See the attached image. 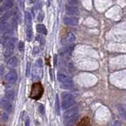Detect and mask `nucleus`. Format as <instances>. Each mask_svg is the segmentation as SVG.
<instances>
[{
	"label": "nucleus",
	"instance_id": "c9c22d12",
	"mask_svg": "<svg viewBox=\"0 0 126 126\" xmlns=\"http://www.w3.org/2000/svg\"><path fill=\"white\" fill-rule=\"evenodd\" d=\"M29 2H33V0H29Z\"/></svg>",
	"mask_w": 126,
	"mask_h": 126
},
{
	"label": "nucleus",
	"instance_id": "423d86ee",
	"mask_svg": "<svg viewBox=\"0 0 126 126\" xmlns=\"http://www.w3.org/2000/svg\"><path fill=\"white\" fill-rule=\"evenodd\" d=\"M57 78H58V81L60 82L61 84H66V83L72 82V80H71V77L64 73L59 72L58 73V75H57Z\"/></svg>",
	"mask_w": 126,
	"mask_h": 126
},
{
	"label": "nucleus",
	"instance_id": "412c9836",
	"mask_svg": "<svg viewBox=\"0 0 126 126\" xmlns=\"http://www.w3.org/2000/svg\"><path fill=\"white\" fill-rule=\"evenodd\" d=\"M1 30L2 32H7L10 30V25L7 22L3 21L1 24Z\"/></svg>",
	"mask_w": 126,
	"mask_h": 126
},
{
	"label": "nucleus",
	"instance_id": "f257e3e1",
	"mask_svg": "<svg viewBox=\"0 0 126 126\" xmlns=\"http://www.w3.org/2000/svg\"><path fill=\"white\" fill-rule=\"evenodd\" d=\"M78 108L76 107L67 109L64 113V126H73L78 119Z\"/></svg>",
	"mask_w": 126,
	"mask_h": 126
},
{
	"label": "nucleus",
	"instance_id": "2eb2a0df",
	"mask_svg": "<svg viewBox=\"0 0 126 126\" xmlns=\"http://www.w3.org/2000/svg\"><path fill=\"white\" fill-rule=\"evenodd\" d=\"M117 110H118L119 115L121 117V119H123L124 121H126V110H125V108H123L121 106H118L117 107Z\"/></svg>",
	"mask_w": 126,
	"mask_h": 126
},
{
	"label": "nucleus",
	"instance_id": "72a5a7b5",
	"mask_svg": "<svg viewBox=\"0 0 126 126\" xmlns=\"http://www.w3.org/2000/svg\"><path fill=\"white\" fill-rule=\"evenodd\" d=\"M30 119L27 118L26 121H25V126H30Z\"/></svg>",
	"mask_w": 126,
	"mask_h": 126
},
{
	"label": "nucleus",
	"instance_id": "ddd939ff",
	"mask_svg": "<svg viewBox=\"0 0 126 126\" xmlns=\"http://www.w3.org/2000/svg\"><path fill=\"white\" fill-rule=\"evenodd\" d=\"M17 41V39L15 38H12L10 39L9 42L7 43V50H10V51H13L14 49V46H15V43Z\"/></svg>",
	"mask_w": 126,
	"mask_h": 126
},
{
	"label": "nucleus",
	"instance_id": "20e7f679",
	"mask_svg": "<svg viewBox=\"0 0 126 126\" xmlns=\"http://www.w3.org/2000/svg\"><path fill=\"white\" fill-rule=\"evenodd\" d=\"M18 80V74L14 69H10L9 72L5 76V81L10 83V84H14Z\"/></svg>",
	"mask_w": 126,
	"mask_h": 126
},
{
	"label": "nucleus",
	"instance_id": "393cba45",
	"mask_svg": "<svg viewBox=\"0 0 126 126\" xmlns=\"http://www.w3.org/2000/svg\"><path fill=\"white\" fill-rule=\"evenodd\" d=\"M35 65L40 68H43V60L41 58H38L35 62Z\"/></svg>",
	"mask_w": 126,
	"mask_h": 126
},
{
	"label": "nucleus",
	"instance_id": "b1692460",
	"mask_svg": "<svg viewBox=\"0 0 126 126\" xmlns=\"http://www.w3.org/2000/svg\"><path fill=\"white\" fill-rule=\"evenodd\" d=\"M9 40H10V39H9V35H8L7 33L5 34V35L2 37V40H1L2 41V45H5L6 44H7V43L9 42Z\"/></svg>",
	"mask_w": 126,
	"mask_h": 126
},
{
	"label": "nucleus",
	"instance_id": "6ab92c4d",
	"mask_svg": "<svg viewBox=\"0 0 126 126\" xmlns=\"http://www.w3.org/2000/svg\"><path fill=\"white\" fill-rule=\"evenodd\" d=\"M11 15H12V12H11V11H9V10H8V11H6L5 13L2 16L1 21H2V22L6 21L7 20H8V19H9V18H10Z\"/></svg>",
	"mask_w": 126,
	"mask_h": 126
},
{
	"label": "nucleus",
	"instance_id": "5701e85b",
	"mask_svg": "<svg viewBox=\"0 0 126 126\" xmlns=\"http://www.w3.org/2000/svg\"><path fill=\"white\" fill-rule=\"evenodd\" d=\"M60 86H61V88H66V89H72L73 87H74L72 82H71V83H66V84H63Z\"/></svg>",
	"mask_w": 126,
	"mask_h": 126
},
{
	"label": "nucleus",
	"instance_id": "cd10ccee",
	"mask_svg": "<svg viewBox=\"0 0 126 126\" xmlns=\"http://www.w3.org/2000/svg\"><path fill=\"white\" fill-rule=\"evenodd\" d=\"M38 110H39V112L42 114V115H44V106H43V105H41V104L39 105Z\"/></svg>",
	"mask_w": 126,
	"mask_h": 126
},
{
	"label": "nucleus",
	"instance_id": "0eeeda50",
	"mask_svg": "<svg viewBox=\"0 0 126 126\" xmlns=\"http://www.w3.org/2000/svg\"><path fill=\"white\" fill-rule=\"evenodd\" d=\"M64 24L67 25L75 26V25H78L79 20L77 18H75V17H66L64 19Z\"/></svg>",
	"mask_w": 126,
	"mask_h": 126
},
{
	"label": "nucleus",
	"instance_id": "6e6552de",
	"mask_svg": "<svg viewBox=\"0 0 126 126\" xmlns=\"http://www.w3.org/2000/svg\"><path fill=\"white\" fill-rule=\"evenodd\" d=\"M42 68H40L35 65L33 71V80H40L42 76Z\"/></svg>",
	"mask_w": 126,
	"mask_h": 126
},
{
	"label": "nucleus",
	"instance_id": "f8f14e48",
	"mask_svg": "<svg viewBox=\"0 0 126 126\" xmlns=\"http://www.w3.org/2000/svg\"><path fill=\"white\" fill-rule=\"evenodd\" d=\"M18 58H17L16 57H12V58H10L8 60L7 65H8V66L10 68H14L18 65Z\"/></svg>",
	"mask_w": 126,
	"mask_h": 126
},
{
	"label": "nucleus",
	"instance_id": "7c9ffc66",
	"mask_svg": "<svg viewBox=\"0 0 126 126\" xmlns=\"http://www.w3.org/2000/svg\"><path fill=\"white\" fill-rule=\"evenodd\" d=\"M44 13H41L38 15V18H37V20L39 21H41L43 19H44Z\"/></svg>",
	"mask_w": 126,
	"mask_h": 126
},
{
	"label": "nucleus",
	"instance_id": "9b49d317",
	"mask_svg": "<svg viewBox=\"0 0 126 126\" xmlns=\"http://www.w3.org/2000/svg\"><path fill=\"white\" fill-rule=\"evenodd\" d=\"M25 20L27 27L32 25V15H31V13L29 11H25Z\"/></svg>",
	"mask_w": 126,
	"mask_h": 126
},
{
	"label": "nucleus",
	"instance_id": "1a4fd4ad",
	"mask_svg": "<svg viewBox=\"0 0 126 126\" xmlns=\"http://www.w3.org/2000/svg\"><path fill=\"white\" fill-rule=\"evenodd\" d=\"M14 5V1L13 0H6L3 2V4L1 6V12H6V11H8L10 8H12Z\"/></svg>",
	"mask_w": 126,
	"mask_h": 126
},
{
	"label": "nucleus",
	"instance_id": "e433bc0d",
	"mask_svg": "<svg viewBox=\"0 0 126 126\" xmlns=\"http://www.w3.org/2000/svg\"><path fill=\"white\" fill-rule=\"evenodd\" d=\"M1 1H3V0H1Z\"/></svg>",
	"mask_w": 126,
	"mask_h": 126
},
{
	"label": "nucleus",
	"instance_id": "bb28decb",
	"mask_svg": "<svg viewBox=\"0 0 126 126\" xmlns=\"http://www.w3.org/2000/svg\"><path fill=\"white\" fill-rule=\"evenodd\" d=\"M67 2L70 5H72V6H77L79 4L78 0H67Z\"/></svg>",
	"mask_w": 126,
	"mask_h": 126
},
{
	"label": "nucleus",
	"instance_id": "7ed1b4c3",
	"mask_svg": "<svg viewBox=\"0 0 126 126\" xmlns=\"http://www.w3.org/2000/svg\"><path fill=\"white\" fill-rule=\"evenodd\" d=\"M75 98L73 94L68 92L62 93V108L63 110H67L75 104Z\"/></svg>",
	"mask_w": 126,
	"mask_h": 126
},
{
	"label": "nucleus",
	"instance_id": "f3484780",
	"mask_svg": "<svg viewBox=\"0 0 126 126\" xmlns=\"http://www.w3.org/2000/svg\"><path fill=\"white\" fill-rule=\"evenodd\" d=\"M90 118L87 117H85L82 119V121L79 123L78 126H90Z\"/></svg>",
	"mask_w": 126,
	"mask_h": 126
},
{
	"label": "nucleus",
	"instance_id": "a878e982",
	"mask_svg": "<svg viewBox=\"0 0 126 126\" xmlns=\"http://www.w3.org/2000/svg\"><path fill=\"white\" fill-rule=\"evenodd\" d=\"M24 49H25V44H24V43L22 42V41H20L18 43V50H19V51L22 52V51L24 50Z\"/></svg>",
	"mask_w": 126,
	"mask_h": 126
},
{
	"label": "nucleus",
	"instance_id": "4be33fe9",
	"mask_svg": "<svg viewBox=\"0 0 126 126\" xmlns=\"http://www.w3.org/2000/svg\"><path fill=\"white\" fill-rule=\"evenodd\" d=\"M56 111L58 115L60 114V108H59V101L58 94H56Z\"/></svg>",
	"mask_w": 126,
	"mask_h": 126
},
{
	"label": "nucleus",
	"instance_id": "39448f33",
	"mask_svg": "<svg viewBox=\"0 0 126 126\" xmlns=\"http://www.w3.org/2000/svg\"><path fill=\"white\" fill-rule=\"evenodd\" d=\"M1 105L2 109H3L7 113H10L12 112V110H13L12 104H11V102L8 99H2L1 100Z\"/></svg>",
	"mask_w": 126,
	"mask_h": 126
},
{
	"label": "nucleus",
	"instance_id": "c756f323",
	"mask_svg": "<svg viewBox=\"0 0 126 126\" xmlns=\"http://www.w3.org/2000/svg\"><path fill=\"white\" fill-rule=\"evenodd\" d=\"M30 73V63L28 62L27 63V71H26V76H29Z\"/></svg>",
	"mask_w": 126,
	"mask_h": 126
},
{
	"label": "nucleus",
	"instance_id": "473e14b6",
	"mask_svg": "<svg viewBox=\"0 0 126 126\" xmlns=\"http://www.w3.org/2000/svg\"><path fill=\"white\" fill-rule=\"evenodd\" d=\"M113 126H121V123L119 121H116L115 122H114Z\"/></svg>",
	"mask_w": 126,
	"mask_h": 126
},
{
	"label": "nucleus",
	"instance_id": "f03ea898",
	"mask_svg": "<svg viewBox=\"0 0 126 126\" xmlns=\"http://www.w3.org/2000/svg\"><path fill=\"white\" fill-rule=\"evenodd\" d=\"M43 94H44V88H43L42 84L39 82L34 83L32 85V88H31V91L30 94V98L32 99L38 100L41 98Z\"/></svg>",
	"mask_w": 126,
	"mask_h": 126
},
{
	"label": "nucleus",
	"instance_id": "a211bd4d",
	"mask_svg": "<svg viewBox=\"0 0 126 126\" xmlns=\"http://www.w3.org/2000/svg\"><path fill=\"white\" fill-rule=\"evenodd\" d=\"M6 97L10 101H13L14 99V92L12 90H7L6 91Z\"/></svg>",
	"mask_w": 126,
	"mask_h": 126
},
{
	"label": "nucleus",
	"instance_id": "f704fd0d",
	"mask_svg": "<svg viewBox=\"0 0 126 126\" xmlns=\"http://www.w3.org/2000/svg\"><path fill=\"white\" fill-rule=\"evenodd\" d=\"M18 4H19V6H22V0H18Z\"/></svg>",
	"mask_w": 126,
	"mask_h": 126
},
{
	"label": "nucleus",
	"instance_id": "4468645a",
	"mask_svg": "<svg viewBox=\"0 0 126 126\" xmlns=\"http://www.w3.org/2000/svg\"><path fill=\"white\" fill-rule=\"evenodd\" d=\"M36 28H37V32L41 33V34H44V35H46V34H47L46 27H45L44 25H42V24L37 25Z\"/></svg>",
	"mask_w": 126,
	"mask_h": 126
},
{
	"label": "nucleus",
	"instance_id": "2f4dec72",
	"mask_svg": "<svg viewBox=\"0 0 126 126\" xmlns=\"http://www.w3.org/2000/svg\"><path fill=\"white\" fill-rule=\"evenodd\" d=\"M38 53H39V48L35 47H34V49H33V54H37Z\"/></svg>",
	"mask_w": 126,
	"mask_h": 126
},
{
	"label": "nucleus",
	"instance_id": "dca6fc26",
	"mask_svg": "<svg viewBox=\"0 0 126 126\" xmlns=\"http://www.w3.org/2000/svg\"><path fill=\"white\" fill-rule=\"evenodd\" d=\"M66 40L69 44H72L75 41V34L72 32H68L67 36H66Z\"/></svg>",
	"mask_w": 126,
	"mask_h": 126
},
{
	"label": "nucleus",
	"instance_id": "c85d7f7f",
	"mask_svg": "<svg viewBox=\"0 0 126 126\" xmlns=\"http://www.w3.org/2000/svg\"><path fill=\"white\" fill-rule=\"evenodd\" d=\"M2 121H3V122H6L8 120V114L7 113H2Z\"/></svg>",
	"mask_w": 126,
	"mask_h": 126
},
{
	"label": "nucleus",
	"instance_id": "aec40b11",
	"mask_svg": "<svg viewBox=\"0 0 126 126\" xmlns=\"http://www.w3.org/2000/svg\"><path fill=\"white\" fill-rule=\"evenodd\" d=\"M26 36H27V40H28V41H31V39H32V37H33V29H32V26H29V27H27Z\"/></svg>",
	"mask_w": 126,
	"mask_h": 126
},
{
	"label": "nucleus",
	"instance_id": "9d476101",
	"mask_svg": "<svg viewBox=\"0 0 126 126\" xmlns=\"http://www.w3.org/2000/svg\"><path fill=\"white\" fill-rule=\"evenodd\" d=\"M66 11L70 14H78L79 9L76 6H66Z\"/></svg>",
	"mask_w": 126,
	"mask_h": 126
}]
</instances>
